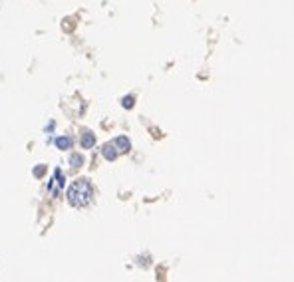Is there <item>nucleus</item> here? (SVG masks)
I'll return each instance as SVG.
<instances>
[{"label": "nucleus", "mask_w": 294, "mask_h": 282, "mask_svg": "<svg viewBox=\"0 0 294 282\" xmlns=\"http://www.w3.org/2000/svg\"><path fill=\"white\" fill-rule=\"evenodd\" d=\"M86 163V159H84V155H80V153H74L72 157H70V165L74 167V169H78V167H82Z\"/></svg>", "instance_id": "423d86ee"}, {"label": "nucleus", "mask_w": 294, "mask_h": 282, "mask_svg": "<svg viewBox=\"0 0 294 282\" xmlns=\"http://www.w3.org/2000/svg\"><path fill=\"white\" fill-rule=\"evenodd\" d=\"M54 143H56V147H58V149L66 151V149H70V147L74 145V139H72L70 135H60V137H56V139H54Z\"/></svg>", "instance_id": "39448f33"}, {"label": "nucleus", "mask_w": 294, "mask_h": 282, "mask_svg": "<svg viewBox=\"0 0 294 282\" xmlns=\"http://www.w3.org/2000/svg\"><path fill=\"white\" fill-rule=\"evenodd\" d=\"M113 145L117 147L119 153H129V151H131V141H129L125 135L115 137V139H113Z\"/></svg>", "instance_id": "f03ea898"}, {"label": "nucleus", "mask_w": 294, "mask_h": 282, "mask_svg": "<svg viewBox=\"0 0 294 282\" xmlns=\"http://www.w3.org/2000/svg\"><path fill=\"white\" fill-rule=\"evenodd\" d=\"M101 155H103L105 161H115V159H117L119 151H117V147L113 145V141H111V143H105V145L101 147Z\"/></svg>", "instance_id": "7ed1b4c3"}, {"label": "nucleus", "mask_w": 294, "mask_h": 282, "mask_svg": "<svg viewBox=\"0 0 294 282\" xmlns=\"http://www.w3.org/2000/svg\"><path fill=\"white\" fill-rule=\"evenodd\" d=\"M94 197H96V189H94L92 181L86 177L76 179L66 193V199L74 209H86L94 201Z\"/></svg>", "instance_id": "f257e3e1"}, {"label": "nucleus", "mask_w": 294, "mask_h": 282, "mask_svg": "<svg viewBox=\"0 0 294 282\" xmlns=\"http://www.w3.org/2000/svg\"><path fill=\"white\" fill-rule=\"evenodd\" d=\"M121 105H123L125 109H131V107L135 105V97H133V95H125V97L121 99Z\"/></svg>", "instance_id": "0eeeda50"}, {"label": "nucleus", "mask_w": 294, "mask_h": 282, "mask_svg": "<svg viewBox=\"0 0 294 282\" xmlns=\"http://www.w3.org/2000/svg\"><path fill=\"white\" fill-rule=\"evenodd\" d=\"M44 171H46V167H44V165H42V167H36L34 175H36V177H42V175H44Z\"/></svg>", "instance_id": "1a4fd4ad"}, {"label": "nucleus", "mask_w": 294, "mask_h": 282, "mask_svg": "<svg viewBox=\"0 0 294 282\" xmlns=\"http://www.w3.org/2000/svg\"><path fill=\"white\" fill-rule=\"evenodd\" d=\"M54 175H56V179H58V187H64V183H66V177L62 175V171H60V169H56V171H54Z\"/></svg>", "instance_id": "6e6552de"}, {"label": "nucleus", "mask_w": 294, "mask_h": 282, "mask_svg": "<svg viewBox=\"0 0 294 282\" xmlns=\"http://www.w3.org/2000/svg\"><path fill=\"white\" fill-rule=\"evenodd\" d=\"M80 145H82V149H92L96 145V133L84 131L82 137H80Z\"/></svg>", "instance_id": "20e7f679"}]
</instances>
